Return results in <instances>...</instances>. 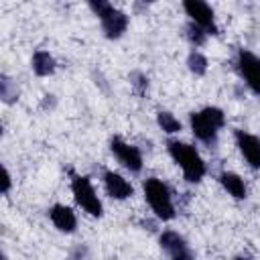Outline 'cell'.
Segmentation results:
<instances>
[{
  "label": "cell",
  "mask_w": 260,
  "mask_h": 260,
  "mask_svg": "<svg viewBox=\"0 0 260 260\" xmlns=\"http://www.w3.org/2000/svg\"><path fill=\"white\" fill-rule=\"evenodd\" d=\"M89 8L100 18V24H102V30H104L106 39L116 41L126 32V28L130 24V16L124 10H120L114 4L104 2V0H91Z\"/></svg>",
  "instance_id": "277c9868"
},
{
  "label": "cell",
  "mask_w": 260,
  "mask_h": 260,
  "mask_svg": "<svg viewBox=\"0 0 260 260\" xmlns=\"http://www.w3.org/2000/svg\"><path fill=\"white\" fill-rule=\"evenodd\" d=\"M185 35H187V41H189L195 49L201 47V45H205V41H207V32H205L203 28H199L197 24H193V22H187Z\"/></svg>",
  "instance_id": "e0dca14e"
},
{
  "label": "cell",
  "mask_w": 260,
  "mask_h": 260,
  "mask_svg": "<svg viewBox=\"0 0 260 260\" xmlns=\"http://www.w3.org/2000/svg\"><path fill=\"white\" fill-rule=\"evenodd\" d=\"M30 69H32V73L39 75V77H49V75L55 73L57 61H55V57H53L49 51L37 49V51L32 53V57H30Z\"/></svg>",
  "instance_id": "5bb4252c"
},
{
  "label": "cell",
  "mask_w": 260,
  "mask_h": 260,
  "mask_svg": "<svg viewBox=\"0 0 260 260\" xmlns=\"http://www.w3.org/2000/svg\"><path fill=\"white\" fill-rule=\"evenodd\" d=\"M110 150L112 154L116 156V160L130 173H140L142 171V165H144V158H142V152L138 146L126 142L122 136H112L110 138Z\"/></svg>",
  "instance_id": "52a82bcc"
},
{
  "label": "cell",
  "mask_w": 260,
  "mask_h": 260,
  "mask_svg": "<svg viewBox=\"0 0 260 260\" xmlns=\"http://www.w3.org/2000/svg\"><path fill=\"white\" fill-rule=\"evenodd\" d=\"M71 193H73V199L75 203L81 207V211H85L87 215L91 217H102L104 215V205H102V199L98 197L91 181L87 175H77V173H71Z\"/></svg>",
  "instance_id": "5b68a950"
},
{
  "label": "cell",
  "mask_w": 260,
  "mask_h": 260,
  "mask_svg": "<svg viewBox=\"0 0 260 260\" xmlns=\"http://www.w3.org/2000/svg\"><path fill=\"white\" fill-rule=\"evenodd\" d=\"M187 67H189V71H191L193 75L201 77V75H205V73H207L209 61H207V57H205L201 51L193 49V51L189 53V57H187Z\"/></svg>",
  "instance_id": "2e32d148"
},
{
  "label": "cell",
  "mask_w": 260,
  "mask_h": 260,
  "mask_svg": "<svg viewBox=\"0 0 260 260\" xmlns=\"http://www.w3.org/2000/svg\"><path fill=\"white\" fill-rule=\"evenodd\" d=\"M217 181H219V185L223 187V191H225L230 197H234V199H246V197H248V187H246L244 179H242L238 173H234V171H223V173H219Z\"/></svg>",
  "instance_id": "4fadbf2b"
},
{
  "label": "cell",
  "mask_w": 260,
  "mask_h": 260,
  "mask_svg": "<svg viewBox=\"0 0 260 260\" xmlns=\"http://www.w3.org/2000/svg\"><path fill=\"white\" fill-rule=\"evenodd\" d=\"M47 213H49L51 223H53L59 232H63V234H73V232L77 230V215H75V211H73L69 205H65V203H53Z\"/></svg>",
  "instance_id": "7c38bea8"
},
{
  "label": "cell",
  "mask_w": 260,
  "mask_h": 260,
  "mask_svg": "<svg viewBox=\"0 0 260 260\" xmlns=\"http://www.w3.org/2000/svg\"><path fill=\"white\" fill-rule=\"evenodd\" d=\"M234 260H254V258H252V256H248V254H238Z\"/></svg>",
  "instance_id": "44dd1931"
},
{
  "label": "cell",
  "mask_w": 260,
  "mask_h": 260,
  "mask_svg": "<svg viewBox=\"0 0 260 260\" xmlns=\"http://www.w3.org/2000/svg\"><path fill=\"white\" fill-rule=\"evenodd\" d=\"M132 85L136 87V91L140 95H144L148 91V77L142 75V73H132Z\"/></svg>",
  "instance_id": "d6986e66"
},
{
  "label": "cell",
  "mask_w": 260,
  "mask_h": 260,
  "mask_svg": "<svg viewBox=\"0 0 260 260\" xmlns=\"http://www.w3.org/2000/svg\"><path fill=\"white\" fill-rule=\"evenodd\" d=\"M156 124H158V128L165 132V134H177V132H181V122H179V118L173 114V112H169V110H160L158 114H156Z\"/></svg>",
  "instance_id": "9a60e30c"
},
{
  "label": "cell",
  "mask_w": 260,
  "mask_h": 260,
  "mask_svg": "<svg viewBox=\"0 0 260 260\" xmlns=\"http://www.w3.org/2000/svg\"><path fill=\"white\" fill-rule=\"evenodd\" d=\"M183 10L189 16V22L197 24L199 28H203L207 32V37L219 32V26L215 22L213 8L207 2H203V0H185L183 2Z\"/></svg>",
  "instance_id": "ba28073f"
},
{
  "label": "cell",
  "mask_w": 260,
  "mask_h": 260,
  "mask_svg": "<svg viewBox=\"0 0 260 260\" xmlns=\"http://www.w3.org/2000/svg\"><path fill=\"white\" fill-rule=\"evenodd\" d=\"M142 193L144 199L150 207V211L160 219V221H171L175 219L177 211H175V203H173V195L167 183H162L156 177H148L142 183Z\"/></svg>",
  "instance_id": "3957f363"
},
{
  "label": "cell",
  "mask_w": 260,
  "mask_h": 260,
  "mask_svg": "<svg viewBox=\"0 0 260 260\" xmlns=\"http://www.w3.org/2000/svg\"><path fill=\"white\" fill-rule=\"evenodd\" d=\"M236 69H238L242 81L246 83V87L254 95H260V57L248 49H238Z\"/></svg>",
  "instance_id": "8992f818"
},
{
  "label": "cell",
  "mask_w": 260,
  "mask_h": 260,
  "mask_svg": "<svg viewBox=\"0 0 260 260\" xmlns=\"http://www.w3.org/2000/svg\"><path fill=\"white\" fill-rule=\"evenodd\" d=\"M158 244L165 250V254L169 256V260H195L191 246L179 232H173V230L162 232L158 236Z\"/></svg>",
  "instance_id": "9c48e42d"
},
{
  "label": "cell",
  "mask_w": 260,
  "mask_h": 260,
  "mask_svg": "<svg viewBox=\"0 0 260 260\" xmlns=\"http://www.w3.org/2000/svg\"><path fill=\"white\" fill-rule=\"evenodd\" d=\"M167 150H169V156L173 158V162L181 169L187 183H199L205 177L207 165H205L203 156L199 154V150L193 144L171 138L167 142Z\"/></svg>",
  "instance_id": "6da1fadb"
},
{
  "label": "cell",
  "mask_w": 260,
  "mask_h": 260,
  "mask_svg": "<svg viewBox=\"0 0 260 260\" xmlns=\"http://www.w3.org/2000/svg\"><path fill=\"white\" fill-rule=\"evenodd\" d=\"M0 95H2V100H4L6 104H12V102L18 100L16 85H14L6 75H2V81H0Z\"/></svg>",
  "instance_id": "ac0fdd59"
},
{
  "label": "cell",
  "mask_w": 260,
  "mask_h": 260,
  "mask_svg": "<svg viewBox=\"0 0 260 260\" xmlns=\"http://www.w3.org/2000/svg\"><path fill=\"white\" fill-rule=\"evenodd\" d=\"M234 140H236V146H238L240 154L248 162V167L258 171L260 169V138L256 134L248 132V130H236Z\"/></svg>",
  "instance_id": "30bf717a"
},
{
  "label": "cell",
  "mask_w": 260,
  "mask_h": 260,
  "mask_svg": "<svg viewBox=\"0 0 260 260\" xmlns=\"http://www.w3.org/2000/svg\"><path fill=\"white\" fill-rule=\"evenodd\" d=\"M223 126H225V114L217 106H205L189 114V128L193 136L207 146H215L219 130Z\"/></svg>",
  "instance_id": "7a4b0ae2"
},
{
  "label": "cell",
  "mask_w": 260,
  "mask_h": 260,
  "mask_svg": "<svg viewBox=\"0 0 260 260\" xmlns=\"http://www.w3.org/2000/svg\"><path fill=\"white\" fill-rule=\"evenodd\" d=\"M10 187H12V177H10V171L4 167V171H2V195H8Z\"/></svg>",
  "instance_id": "ffe728a7"
},
{
  "label": "cell",
  "mask_w": 260,
  "mask_h": 260,
  "mask_svg": "<svg viewBox=\"0 0 260 260\" xmlns=\"http://www.w3.org/2000/svg\"><path fill=\"white\" fill-rule=\"evenodd\" d=\"M104 189L116 201H124V199L132 197V193H134L132 183L124 175H120L116 171H110V169L104 171Z\"/></svg>",
  "instance_id": "8fae6325"
}]
</instances>
